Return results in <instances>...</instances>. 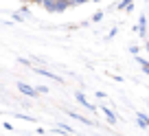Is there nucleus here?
I'll list each match as a JSON object with an SVG mask.
<instances>
[{
  "label": "nucleus",
  "mask_w": 149,
  "mask_h": 136,
  "mask_svg": "<svg viewBox=\"0 0 149 136\" xmlns=\"http://www.w3.org/2000/svg\"><path fill=\"white\" fill-rule=\"evenodd\" d=\"M18 90L24 94V97H37V88H31L29 84H22V81L18 84Z\"/></svg>",
  "instance_id": "f03ea898"
},
{
  "label": "nucleus",
  "mask_w": 149,
  "mask_h": 136,
  "mask_svg": "<svg viewBox=\"0 0 149 136\" xmlns=\"http://www.w3.org/2000/svg\"><path fill=\"white\" fill-rule=\"evenodd\" d=\"M22 2H26V0H22Z\"/></svg>",
  "instance_id": "dca6fc26"
},
{
  "label": "nucleus",
  "mask_w": 149,
  "mask_h": 136,
  "mask_svg": "<svg viewBox=\"0 0 149 136\" xmlns=\"http://www.w3.org/2000/svg\"><path fill=\"white\" fill-rule=\"evenodd\" d=\"M130 51H132V55H134V57H138V46H130Z\"/></svg>",
  "instance_id": "ddd939ff"
},
{
  "label": "nucleus",
  "mask_w": 149,
  "mask_h": 136,
  "mask_svg": "<svg viewBox=\"0 0 149 136\" xmlns=\"http://www.w3.org/2000/svg\"><path fill=\"white\" fill-rule=\"evenodd\" d=\"M138 31H140V35H147V20L143 18V15H140V20H138Z\"/></svg>",
  "instance_id": "0eeeda50"
},
{
  "label": "nucleus",
  "mask_w": 149,
  "mask_h": 136,
  "mask_svg": "<svg viewBox=\"0 0 149 136\" xmlns=\"http://www.w3.org/2000/svg\"><path fill=\"white\" fill-rule=\"evenodd\" d=\"M118 9H125V11H132V0H123L121 5H118Z\"/></svg>",
  "instance_id": "9d476101"
},
{
  "label": "nucleus",
  "mask_w": 149,
  "mask_h": 136,
  "mask_svg": "<svg viewBox=\"0 0 149 136\" xmlns=\"http://www.w3.org/2000/svg\"><path fill=\"white\" fill-rule=\"evenodd\" d=\"M33 70H35L37 75L48 77V79H53V81H57V84H61V77H59V75H55V73H51V70H44V68H33Z\"/></svg>",
  "instance_id": "7ed1b4c3"
},
{
  "label": "nucleus",
  "mask_w": 149,
  "mask_h": 136,
  "mask_svg": "<svg viewBox=\"0 0 149 136\" xmlns=\"http://www.w3.org/2000/svg\"><path fill=\"white\" fill-rule=\"evenodd\" d=\"M136 59H138L140 68H143V70H145V73H147V75H149V61H147V59H143V57H136Z\"/></svg>",
  "instance_id": "1a4fd4ad"
},
{
  "label": "nucleus",
  "mask_w": 149,
  "mask_h": 136,
  "mask_svg": "<svg viewBox=\"0 0 149 136\" xmlns=\"http://www.w3.org/2000/svg\"><path fill=\"white\" fill-rule=\"evenodd\" d=\"M42 7L46 11H51V13H61V11H66L72 5H70V0H44Z\"/></svg>",
  "instance_id": "f257e3e1"
},
{
  "label": "nucleus",
  "mask_w": 149,
  "mask_h": 136,
  "mask_svg": "<svg viewBox=\"0 0 149 136\" xmlns=\"http://www.w3.org/2000/svg\"><path fill=\"white\" fill-rule=\"evenodd\" d=\"M138 125H140V127H149V116L138 114Z\"/></svg>",
  "instance_id": "6e6552de"
},
{
  "label": "nucleus",
  "mask_w": 149,
  "mask_h": 136,
  "mask_svg": "<svg viewBox=\"0 0 149 136\" xmlns=\"http://www.w3.org/2000/svg\"><path fill=\"white\" fill-rule=\"evenodd\" d=\"M37 92H44V94H46L48 88H46V86H37Z\"/></svg>",
  "instance_id": "4468645a"
},
{
  "label": "nucleus",
  "mask_w": 149,
  "mask_h": 136,
  "mask_svg": "<svg viewBox=\"0 0 149 136\" xmlns=\"http://www.w3.org/2000/svg\"><path fill=\"white\" fill-rule=\"evenodd\" d=\"M84 2H88V0H70V5H72V7L74 5H84Z\"/></svg>",
  "instance_id": "9b49d317"
},
{
  "label": "nucleus",
  "mask_w": 149,
  "mask_h": 136,
  "mask_svg": "<svg viewBox=\"0 0 149 136\" xmlns=\"http://www.w3.org/2000/svg\"><path fill=\"white\" fill-rule=\"evenodd\" d=\"M101 18H103V13H101V11H99V13H94V15H92V20H94V22H99V20H101Z\"/></svg>",
  "instance_id": "f8f14e48"
},
{
  "label": "nucleus",
  "mask_w": 149,
  "mask_h": 136,
  "mask_svg": "<svg viewBox=\"0 0 149 136\" xmlns=\"http://www.w3.org/2000/svg\"><path fill=\"white\" fill-rule=\"evenodd\" d=\"M101 112L105 114V119H107V123H112V125H114V123H116V116H114V112H112L110 108H105V105H101Z\"/></svg>",
  "instance_id": "423d86ee"
},
{
  "label": "nucleus",
  "mask_w": 149,
  "mask_h": 136,
  "mask_svg": "<svg viewBox=\"0 0 149 136\" xmlns=\"http://www.w3.org/2000/svg\"><path fill=\"white\" fill-rule=\"evenodd\" d=\"M29 2H35V5H42L44 0H29Z\"/></svg>",
  "instance_id": "2eb2a0df"
},
{
  "label": "nucleus",
  "mask_w": 149,
  "mask_h": 136,
  "mask_svg": "<svg viewBox=\"0 0 149 136\" xmlns=\"http://www.w3.org/2000/svg\"><path fill=\"white\" fill-rule=\"evenodd\" d=\"M66 112L70 114V119H74V121H79V123H84V125H94V121H88V119H86V116H81V114L72 112V110H66Z\"/></svg>",
  "instance_id": "39448f33"
},
{
  "label": "nucleus",
  "mask_w": 149,
  "mask_h": 136,
  "mask_svg": "<svg viewBox=\"0 0 149 136\" xmlns=\"http://www.w3.org/2000/svg\"><path fill=\"white\" fill-rule=\"evenodd\" d=\"M74 99H77V103H79V105H84V108H88L90 112H94V105L88 103V99L84 97V92H74Z\"/></svg>",
  "instance_id": "20e7f679"
}]
</instances>
